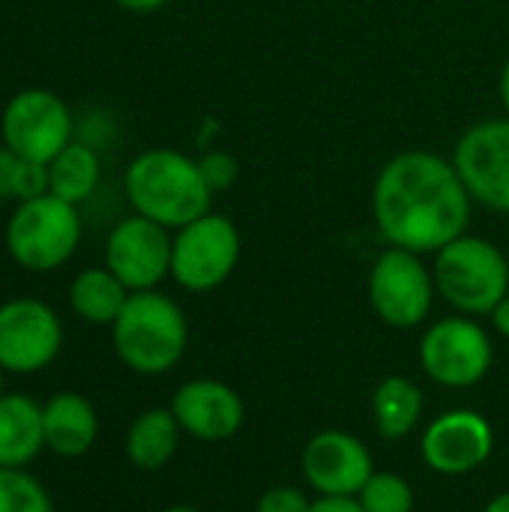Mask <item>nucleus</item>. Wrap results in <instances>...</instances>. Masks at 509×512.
I'll return each mask as SVG.
<instances>
[{"label": "nucleus", "instance_id": "a211bd4d", "mask_svg": "<svg viewBox=\"0 0 509 512\" xmlns=\"http://www.w3.org/2000/svg\"><path fill=\"white\" fill-rule=\"evenodd\" d=\"M180 432L183 429L174 420L171 408H150L138 414L126 432V459L138 471H159L174 459Z\"/></svg>", "mask_w": 509, "mask_h": 512}, {"label": "nucleus", "instance_id": "ddd939ff", "mask_svg": "<svg viewBox=\"0 0 509 512\" xmlns=\"http://www.w3.org/2000/svg\"><path fill=\"white\" fill-rule=\"evenodd\" d=\"M492 450H495V432L489 420L468 408H456L432 420L420 441V456L426 468L444 477L474 474L489 462Z\"/></svg>", "mask_w": 509, "mask_h": 512}, {"label": "nucleus", "instance_id": "2eb2a0df", "mask_svg": "<svg viewBox=\"0 0 509 512\" xmlns=\"http://www.w3.org/2000/svg\"><path fill=\"white\" fill-rule=\"evenodd\" d=\"M171 414L186 435L204 444H219L234 438L246 420L240 393L213 378L186 381L171 399Z\"/></svg>", "mask_w": 509, "mask_h": 512}, {"label": "nucleus", "instance_id": "b1692460", "mask_svg": "<svg viewBox=\"0 0 509 512\" xmlns=\"http://www.w3.org/2000/svg\"><path fill=\"white\" fill-rule=\"evenodd\" d=\"M312 501L294 486H273L258 498L255 512H309Z\"/></svg>", "mask_w": 509, "mask_h": 512}, {"label": "nucleus", "instance_id": "f257e3e1", "mask_svg": "<svg viewBox=\"0 0 509 512\" xmlns=\"http://www.w3.org/2000/svg\"><path fill=\"white\" fill-rule=\"evenodd\" d=\"M471 201L456 165L429 150L393 156L372 189V213L387 243L417 255L459 240L471 222Z\"/></svg>", "mask_w": 509, "mask_h": 512}, {"label": "nucleus", "instance_id": "9d476101", "mask_svg": "<svg viewBox=\"0 0 509 512\" xmlns=\"http://www.w3.org/2000/svg\"><path fill=\"white\" fill-rule=\"evenodd\" d=\"M63 348V324L57 312L33 297L0 306V366L3 372L33 375L57 360Z\"/></svg>", "mask_w": 509, "mask_h": 512}, {"label": "nucleus", "instance_id": "0eeeda50", "mask_svg": "<svg viewBox=\"0 0 509 512\" xmlns=\"http://www.w3.org/2000/svg\"><path fill=\"white\" fill-rule=\"evenodd\" d=\"M435 273L417 252L390 246L369 273V303L375 315L393 330L420 327L435 303Z\"/></svg>", "mask_w": 509, "mask_h": 512}, {"label": "nucleus", "instance_id": "6e6552de", "mask_svg": "<svg viewBox=\"0 0 509 512\" xmlns=\"http://www.w3.org/2000/svg\"><path fill=\"white\" fill-rule=\"evenodd\" d=\"M495 360L489 333L468 315H453L432 324L420 339L423 372L450 390H465L480 384Z\"/></svg>", "mask_w": 509, "mask_h": 512}, {"label": "nucleus", "instance_id": "393cba45", "mask_svg": "<svg viewBox=\"0 0 509 512\" xmlns=\"http://www.w3.org/2000/svg\"><path fill=\"white\" fill-rule=\"evenodd\" d=\"M201 171H204V180H207V186L213 189V192H222V189H228L234 180H237V174H240V168H237V159L231 156V153H207L201 162Z\"/></svg>", "mask_w": 509, "mask_h": 512}, {"label": "nucleus", "instance_id": "dca6fc26", "mask_svg": "<svg viewBox=\"0 0 509 512\" xmlns=\"http://www.w3.org/2000/svg\"><path fill=\"white\" fill-rule=\"evenodd\" d=\"M42 435L45 450L75 459L93 447L99 435V417L81 393L63 390L42 405Z\"/></svg>", "mask_w": 509, "mask_h": 512}, {"label": "nucleus", "instance_id": "20e7f679", "mask_svg": "<svg viewBox=\"0 0 509 512\" xmlns=\"http://www.w3.org/2000/svg\"><path fill=\"white\" fill-rule=\"evenodd\" d=\"M435 288L438 294L468 318L492 315L509 294L507 255L483 237L462 234L435 252Z\"/></svg>", "mask_w": 509, "mask_h": 512}, {"label": "nucleus", "instance_id": "473e14b6", "mask_svg": "<svg viewBox=\"0 0 509 512\" xmlns=\"http://www.w3.org/2000/svg\"><path fill=\"white\" fill-rule=\"evenodd\" d=\"M0 396H3V366H0Z\"/></svg>", "mask_w": 509, "mask_h": 512}, {"label": "nucleus", "instance_id": "cd10ccee", "mask_svg": "<svg viewBox=\"0 0 509 512\" xmlns=\"http://www.w3.org/2000/svg\"><path fill=\"white\" fill-rule=\"evenodd\" d=\"M492 324H495V330L504 336V339H509V294L495 306V312H492Z\"/></svg>", "mask_w": 509, "mask_h": 512}, {"label": "nucleus", "instance_id": "5701e85b", "mask_svg": "<svg viewBox=\"0 0 509 512\" xmlns=\"http://www.w3.org/2000/svg\"><path fill=\"white\" fill-rule=\"evenodd\" d=\"M357 501L366 512H414V489L402 474L375 471Z\"/></svg>", "mask_w": 509, "mask_h": 512}, {"label": "nucleus", "instance_id": "f3484780", "mask_svg": "<svg viewBox=\"0 0 509 512\" xmlns=\"http://www.w3.org/2000/svg\"><path fill=\"white\" fill-rule=\"evenodd\" d=\"M45 450L42 405L24 393L0 396V468H24Z\"/></svg>", "mask_w": 509, "mask_h": 512}, {"label": "nucleus", "instance_id": "39448f33", "mask_svg": "<svg viewBox=\"0 0 509 512\" xmlns=\"http://www.w3.org/2000/svg\"><path fill=\"white\" fill-rule=\"evenodd\" d=\"M81 240L78 207L45 192L21 201L6 222V249L24 270L48 273L72 258Z\"/></svg>", "mask_w": 509, "mask_h": 512}, {"label": "nucleus", "instance_id": "aec40b11", "mask_svg": "<svg viewBox=\"0 0 509 512\" xmlns=\"http://www.w3.org/2000/svg\"><path fill=\"white\" fill-rule=\"evenodd\" d=\"M129 294L132 291L108 267H90L72 279L69 306L81 321L96 327H111L120 318Z\"/></svg>", "mask_w": 509, "mask_h": 512}, {"label": "nucleus", "instance_id": "c85d7f7f", "mask_svg": "<svg viewBox=\"0 0 509 512\" xmlns=\"http://www.w3.org/2000/svg\"><path fill=\"white\" fill-rule=\"evenodd\" d=\"M117 6H123V9H129V12H156V9H162L168 0H114Z\"/></svg>", "mask_w": 509, "mask_h": 512}, {"label": "nucleus", "instance_id": "7ed1b4c3", "mask_svg": "<svg viewBox=\"0 0 509 512\" xmlns=\"http://www.w3.org/2000/svg\"><path fill=\"white\" fill-rule=\"evenodd\" d=\"M111 339L126 369L153 378L171 372L183 360L189 324L171 297L159 291H135L111 324Z\"/></svg>", "mask_w": 509, "mask_h": 512}, {"label": "nucleus", "instance_id": "412c9836", "mask_svg": "<svg viewBox=\"0 0 509 512\" xmlns=\"http://www.w3.org/2000/svg\"><path fill=\"white\" fill-rule=\"evenodd\" d=\"M99 174H102V165H99L96 150L72 141L48 162V192L78 207L96 192Z\"/></svg>", "mask_w": 509, "mask_h": 512}, {"label": "nucleus", "instance_id": "4be33fe9", "mask_svg": "<svg viewBox=\"0 0 509 512\" xmlns=\"http://www.w3.org/2000/svg\"><path fill=\"white\" fill-rule=\"evenodd\" d=\"M0 512H54L48 492L24 468H0Z\"/></svg>", "mask_w": 509, "mask_h": 512}, {"label": "nucleus", "instance_id": "1a4fd4ad", "mask_svg": "<svg viewBox=\"0 0 509 512\" xmlns=\"http://www.w3.org/2000/svg\"><path fill=\"white\" fill-rule=\"evenodd\" d=\"M0 132L15 156L48 165L66 144H72V114L57 93L33 87L9 99Z\"/></svg>", "mask_w": 509, "mask_h": 512}, {"label": "nucleus", "instance_id": "423d86ee", "mask_svg": "<svg viewBox=\"0 0 509 512\" xmlns=\"http://www.w3.org/2000/svg\"><path fill=\"white\" fill-rule=\"evenodd\" d=\"M243 240L228 216L207 213L174 234L171 276L180 288L192 294H207L219 288L237 267Z\"/></svg>", "mask_w": 509, "mask_h": 512}, {"label": "nucleus", "instance_id": "7c9ffc66", "mask_svg": "<svg viewBox=\"0 0 509 512\" xmlns=\"http://www.w3.org/2000/svg\"><path fill=\"white\" fill-rule=\"evenodd\" d=\"M483 512H509V492H501V495H495L489 504H486V510Z\"/></svg>", "mask_w": 509, "mask_h": 512}, {"label": "nucleus", "instance_id": "a878e982", "mask_svg": "<svg viewBox=\"0 0 509 512\" xmlns=\"http://www.w3.org/2000/svg\"><path fill=\"white\" fill-rule=\"evenodd\" d=\"M18 168H21V156H15L6 144H0V201L18 198Z\"/></svg>", "mask_w": 509, "mask_h": 512}, {"label": "nucleus", "instance_id": "9b49d317", "mask_svg": "<svg viewBox=\"0 0 509 512\" xmlns=\"http://www.w3.org/2000/svg\"><path fill=\"white\" fill-rule=\"evenodd\" d=\"M174 237L165 225L147 216H129L114 225L105 243V267L135 294L153 291L165 276H171Z\"/></svg>", "mask_w": 509, "mask_h": 512}, {"label": "nucleus", "instance_id": "c756f323", "mask_svg": "<svg viewBox=\"0 0 509 512\" xmlns=\"http://www.w3.org/2000/svg\"><path fill=\"white\" fill-rule=\"evenodd\" d=\"M498 93H501V102H504V108H507V114H509V57H507V63H504V69H501Z\"/></svg>", "mask_w": 509, "mask_h": 512}, {"label": "nucleus", "instance_id": "2f4dec72", "mask_svg": "<svg viewBox=\"0 0 509 512\" xmlns=\"http://www.w3.org/2000/svg\"><path fill=\"white\" fill-rule=\"evenodd\" d=\"M162 512H198L195 507H183V504H177V507H168V510Z\"/></svg>", "mask_w": 509, "mask_h": 512}, {"label": "nucleus", "instance_id": "bb28decb", "mask_svg": "<svg viewBox=\"0 0 509 512\" xmlns=\"http://www.w3.org/2000/svg\"><path fill=\"white\" fill-rule=\"evenodd\" d=\"M309 512H366L357 498H315Z\"/></svg>", "mask_w": 509, "mask_h": 512}, {"label": "nucleus", "instance_id": "6ab92c4d", "mask_svg": "<svg viewBox=\"0 0 509 512\" xmlns=\"http://www.w3.org/2000/svg\"><path fill=\"white\" fill-rule=\"evenodd\" d=\"M423 417V390L405 375H387L372 393V420L384 441L408 438Z\"/></svg>", "mask_w": 509, "mask_h": 512}, {"label": "nucleus", "instance_id": "f8f14e48", "mask_svg": "<svg viewBox=\"0 0 509 512\" xmlns=\"http://www.w3.org/2000/svg\"><path fill=\"white\" fill-rule=\"evenodd\" d=\"M453 165L471 192L489 210L509 213V120H483L471 126L453 153Z\"/></svg>", "mask_w": 509, "mask_h": 512}, {"label": "nucleus", "instance_id": "f03ea898", "mask_svg": "<svg viewBox=\"0 0 509 512\" xmlns=\"http://www.w3.org/2000/svg\"><path fill=\"white\" fill-rule=\"evenodd\" d=\"M126 195L138 216L159 225L183 228L210 213L213 189L195 159L177 150H147L126 168Z\"/></svg>", "mask_w": 509, "mask_h": 512}, {"label": "nucleus", "instance_id": "4468645a", "mask_svg": "<svg viewBox=\"0 0 509 512\" xmlns=\"http://www.w3.org/2000/svg\"><path fill=\"white\" fill-rule=\"evenodd\" d=\"M303 477L318 498H357L375 474L366 444L339 429L318 432L303 450Z\"/></svg>", "mask_w": 509, "mask_h": 512}]
</instances>
